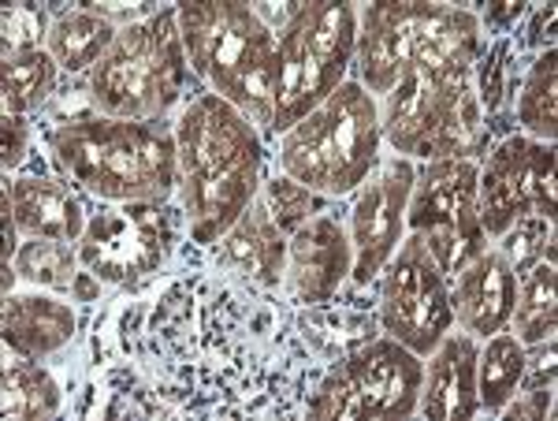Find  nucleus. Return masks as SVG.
I'll use <instances>...</instances> for the list:
<instances>
[{"label": "nucleus", "instance_id": "1", "mask_svg": "<svg viewBox=\"0 0 558 421\" xmlns=\"http://www.w3.org/2000/svg\"><path fill=\"white\" fill-rule=\"evenodd\" d=\"M179 194L197 243H220L257 202L260 134L250 116L216 94H202L179 116Z\"/></svg>", "mask_w": 558, "mask_h": 421}, {"label": "nucleus", "instance_id": "2", "mask_svg": "<svg viewBox=\"0 0 558 421\" xmlns=\"http://www.w3.org/2000/svg\"><path fill=\"white\" fill-rule=\"evenodd\" d=\"M179 34L191 71L216 97L235 105L260 128H272L279 89V38L260 23L254 4L239 0H194L179 4Z\"/></svg>", "mask_w": 558, "mask_h": 421}, {"label": "nucleus", "instance_id": "3", "mask_svg": "<svg viewBox=\"0 0 558 421\" xmlns=\"http://www.w3.org/2000/svg\"><path fill=\"white\" fill-rule=\"evenodd\" d=\"M52 157L101 202L160 205L179 187L175 134L153 123L83 116L52 134Z\"/></svg>", "mask_w": 558, "mask_h": 421}, {"label": "nucleus", "instance_id": "4", "mask_svg": "<svg viewBox=\"0 0 558 421\" xmlns=\"http://www.w3.org/2000/svg\"><path fill=\"white\" fill-rule=\"evenodd\" d=\"M481 52V20L451 4H368L357 15V68L368 94L387 97L402 68L473 71Z\"/></svg>", "mask_w": 558, "mask_h": 421}, {"label": "nucleus", "instance_id": "5", "mask_svg": "<svg viewBox=\"0 0 558 421\" xmlns=\"http://www.w3.org/2000/svg\"><path fill=\"white\" fill-rule=\"evenodd\" d=\"M380 105L362 83H343L279 142L283 176L313 194H350L380 154Z\"/></svg>", "mask_w": 558, "mask_h": 421}, {"label": "nucleus", "instance_id": "6", "mask_svg": "<svg viewBox=\"0 0 558 421\" xmlns=\"http://www.w3.org/2000/svg\"><path fill=\"white\" fill-rule=\"evenodd\" d=\"M186 71L191 60L179 34V12H157L120 26L112 49L89 71V101L112 120L153 123L179 101Z\"/></svg>", "mask_w": 558, "mask_h": 421}, {"label": "nucleus", "instance_id": "7", "mask_svg": "<svg viewBox=\"0 0 558 421\" xmlns=\"http://www.w3.org/2000/svg\"><path fill=\"white\" fill-rule=\"evenodd\" d=\"M481 97L473 71L402 68L399 83L384 97L380 131L402 157L454 160L481 146Z\"/></svg>", "mask_w": 558, "mask_h": 421}, {"label": "nucleus", "instance_id": "8", "mask_svg": "<svg viewBox=\"0 0 558 421\" xmlns=\"http://www.w3.org/2000/svg\"><path fill=\"white\" fill-rule=\"evenodd\" d=\"M357 52V12L350 4L320 0L302 4L279 31V89L272 131H291L313 109H320L347 83V68Z\"/></svg>", "mask_w": 558, "mask_h": 421}, {"label": "nucleus", "instance_id": "9", "mask_svg": "<svg viewBox=\"0 0 558 421\" xmlns=\"http://www.w3.org/2000/svg\"><path fill=\"white\" fill-rule=\"evenodd\" d=\"M425 362L384 336L354 351L324 377L310 402L313 421H402L417 414Z\"/></svg>", "mask_w": 558, "mask_h": 421}, {"label": "nucleus", "instance_id": "10", "mask_svg": "<svg viewBox=\"0 0 558 421\" xmlns=\"http://www.w3.org/2000/svg\"><path fill=\"white\" fill-rule=\"evenodd\" d=\"M476 176L481 165L470 157L428 160L425 172L413 176L407 231L421 236L444 276H458L481 250H488L476 209Z\"/></svg>", "mask_w": 558, "mask_h": 421}, {"label": "nucleus", "instance_id": "11", "mask_svg": "<svg viewBox=\"0 0 558 421\" xmlns=\"http://www.w3.org/2000/svg\"><path fill=\"white\" fill-rule=\"evenodd\" d=\"M380 321L384 333L410 347L413 354L428 358L436 344L454 328L451 291L447 276L432 262L421 236L402 239L391 262L384 265V291H380Z\"/></svg>", "mask_w": 558, "mask_h": 421}, {"label": "nucleus", "instance_id": "12", "mask_svg": "<svg viewBox=\"0 0 558 421\" xmlns=\"http://www.w3.org/2000/svg\"><path fill=\"white\" fill-rule=\"evenodd\" d=\"M476 209L488 239L521 217L555 220V142L510 134L476 176Z\"/></svg>", "mask_w": 558, "mask_h": 421}, {"label": "nucleus", "instance_id": "13", "mask_svg": "<svg viewBox=\"0 0 558 421\" xmlns=\"http://www.w3.org/2000/svg\"><path fill=\"white\" fill-rule=\"evenodd\" d=\"M75 250L78 265L101 284H131L165 265L172 231L153 202H131L123 209H108L86 220Z\"/></svg>", "mask_w": 558, "mask_h": 421}, {"label": "nucleus", "instance_id": "14", "mask_svg": "<svg viewBox=\"0 0 558 421\" xmlns=\"http://www.w3.org/2000/svg\"><path fill=\"white\" fill-rule=\"evenodd\" d=\"M413 165L410 157H391L365 179V191L357 194L350 213V246H354V276L368 284L384 273L391 254L407 239V205L413 191Z\"/></svg>", "mask_w": 558, "mask_h": 421}, {"label": "nucleus", "instance_id": "15", "mask_svg": "<svg viewBox=\"0 0 558 421\" xmlns=\"http://www.w3.org/2000/svg\"><path fill=\"white\" fill-rule=\"evenodd\" d=\"M354 268L350 236L331 217H310L287 239L283 280L299 302H328Z\"/></svg>", "mask_w": 558, "mask_h": 421}, {"label": "nucleus", "instance_id": "16", "mask_svg": "<svg viewBox=\"0 0 558 421\" xmlns=\"http://www.w3.org/2000/svg\"><path fill=\"white\" fill-rule=\"evenodd\" d=\"M518 294V273L502 250H481L462 273L454 276L451 310L462 333L488 339L502 328H510Z\"/></svg>", "mask_w": 558, "mask_h": 421}, {"label": "nucleus", "instance_id": "17", "mask_svg": "<svg viewBox=\"0 0 558 421\" xmlns=\"http://www.w3.org/2000/svg\"><path fill=\"white\" fill-rule=\"evenodd\" d=\"M476 354L470 333H447L428 354L425 381H421L417 410L432 421H470L481 414L476 407Z\"/></svg>", "mask_w": 558, "mask_h": 421}, {"label": "nucleus", "instance_id": "18", "mask_svg": "<svg viewBox=\"0 0 558 421\" xmlns=\"http://www.w3.org/2000/svg\"><path fill=\"white\" fill-rule=\"evenodd\" d=\"M8 191H12V213L23 236L60 239V243H71V246L83 239L86 213H83V202L71 194L68 183L26 176V179H15Z\"/></svg>", "mask_w": 558, "mask_h": 421}, {"label": "nucleus", "instance_id": "19", "mask_svg": "<svg viewBox=\"0 0 558 421\" xmlns=\"http://www.w3.org/2000/svg\"><path fill=\"white\" fill-rule=\"evenodd\" d=\"M220 257H223V265H231L235 273L246 276V280L260 284V288H272V284L283 280L287 236L279 231V224L268 217L260 199L250 205L235 228L220 239Z\"/></svg>", "mask_w": 558, "mask_h": 421}, {"label": "nucleus", "instance_id": "20", "mask_svg": "<svg viewBox=\"0 0 558 421\" xmlns=\"http://www.w3.org/2000/svg\"><path fill=\"white\" fill-rule=\"evenodd\" d=\"M75 336V313L71 306L45 294H8L4 299V344L15 354L49 358Z\"/></svg>", "mask_w": 558, "mask_h": 421}, {"label": "nucleus", "instance_id": "21", "mask_svg": "<svg viewBox=\"0 0 558 421\" xmlns=\"http://www.w3.org/2000/svg\"><path fill=\"white\" fill-rule=\"evenodd\" d=\"M555 250L536 257L525 273H518V294L514 313H510V333H514L525 347H536L544 339H555L558 325V294H555Z\"/></svg>", "mask_w": 558, "mask_h": 421}, {"label": "nucleus", "instance_id": "22", "mask_svg": "<svg viewBox=\"0 0 558 421\" xmlns=\"http://www.w3.org/2000/svg\"><path fill=\"white\" fill-rule=\"evenodd\" d=\"M525 344L510 328L484 339L481 354H476V407L499 414L525 381Z\"/></svg>", "mask_w": 558, "mask_h": 421}, {"label": "nucleus", "instance_id": "23", "mask_svg": "<svg viewBox=\"0 0 558 421\" xmlns=\"http://www.w3.org/2000/svg\"><path fill=\"white\" fill-rule=\"evenodd\" d=\"M0 410L8 421H41L60 410V384L38 358H8L0 373Z\"/></svg>", "mask_w": 558, "mask_h": 421}, {"label": "nucleus", "instance_id": "24", "mask_svg": "<svg viewBox=\"0 0 558 421\" xmlns=\"http://www.w3.org/2000/svg\"><path fill=\"white\" fill-rule=\"evenodd\" d=\"M116 34H120L116 23L101 20L89 8H78V12H68L52 23L45 49H49V57L64 71H94L97 60L112 49Z\"/></svg>", "mask_w": 558, "mask_h": 421}, {"label": "nucleus", "instance_id": "25", "mask_svg": "<svg viewBox=\"0 0 558 421\" xmlns=\"http://www.w3.org/2000/svg\"><path fill=\"white\" fill-rule=\"evenodd\" d=\"M60 64L49 57V49L31 52H4V68H0V94H4V112L26 116L41 109L57 89Z\"/></svg>", "mask_w": 558, "mask_h": 421}, {"label": "nucleus", "instance_id": "26", "mask_svg": "<svg viewBox=\"0 0 558 421\" xmlns=\"http://www.w3.org/2000/svg\"><path fill=\"white\" fill-rule=\"evenodd\" d=\"M518 123L525 128V139L555 142L558 134V52L555 49L539 52L533 71H529L525 89L518 97Z\"/></svg>", "mask_w": 558, "mask_h": 421}, {"label": "nucleus", "instance_id": "27", "mask_svg": "<svg viewBox=\"0 0 558 421\" xmlns=\"http://www.w3.org/2000/svg\"><path fill=\"white\" fill-rule=\"evenodd\" d=\"M15 276L34 288L68 291L78 276V250L60 239H26L15 254Z\"/></svg>", "mask_w": 558, "mask_h": 421}, {"label": "nucleus", "instance_id": "28", "mask_svg": "<svg viewBox=\"0 0 558 421\" xmlns=\"http://www.w3.org/2000/svg\"><path fill=\"white\" fill-rule=\"evenodd\" d=\"M257 199L268 209V217L279 224V231H283L287 239H291L313 213V191H305L302 183H294V179H287V176L268 179L265 191H260Z\"/></svg>", "mask_w": 558, "mask_h": 421}, {"label": "nucleus", "instance_id": "29", "mask_svg": "<svg viewBox=\"0 0 558 421\" xmlns=\"http://www.w3.org/2000/svg\"><path fill=\"white\" fill-rule=\"evenodd\" d=\"M502 254L510 257L514 273H525L536 257H544L547 250H555V220L547 217H521L502 231Z\"/></svg>", "mask_w": 558, "mask_h": 421}, {"label": "nucleus", "instance_id": "30", "mask_svg": "<svg viewBox=\"0 0 558 421\" xmlns=\"http://www.w3.org/2000/svg\"><path fill=\"white\" fill-rule=\"evenodd\" d=\"M4 52H31L49 41V15L38 4H8L4 8Z\"/></svg>", "mask_w": 558, "mask_h": 421}, {"label": "nucleus", "instance_id": "31", "mask_svg": "<svg viewBox=\"0 0 558 421\" xmlns=\"http://www.w3.org/2000/svg\"><path fill=\"white\" fill-rule=\"evenodd\" d=\"M26 120L23 116H12L4 112V128H0V139H4V146H0V165H4V172H12L15 165L26 157Z\"/></svg>", "mask_w": 558, "mask_h": 421}, {"label": "nucleus", "instance_id": "32", "mask_svg": "<svg viewBox=\"0 0 558 421\" xmlns=\"http://www.w3.org/2000/svg\"><path fill=\"white\" fill-rule=\"evenodd\" d=\"M71 294H75L78 302H94L97 294H101V280H97L94 273H78L75 284H71Z\"/></svg>", "mask_w": 558, "mask_h": 421}]
</instances>
